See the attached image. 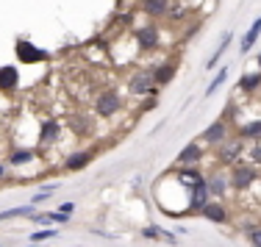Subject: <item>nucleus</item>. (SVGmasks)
<instances>
[{
    "label": "nucleus",
    "instance_id": "f257e3e1",
    "mask_svg": "<svg viewBox=\"0 0 261 247\" xmlns=\"http://www.w3.org/2000/svg\"><path fill=\"white\" fill-rule=\"evenodd\" d=\"M256 181V167L253 164H236L233 167V172H231V186L233 189H247L250 183Z\"/></svg>",
    "mask_w": 261,
    "mask_h": 247
},
{
    "label": "nucleus",
    "instance_id": "f03ea898",
    "mask_svg": "<svg viewBox=\"0 0 261 247\" xmlns=\"http://www.w3.org/2000/svg\"><path fill=\"white\" fill-rule=\"evenodd\" d=\"M217 147H220V161L222 164H236V158L245 153V142L242 139H225Z\"/></svg>",
    "mask_w": 261,
    "mask_h": 247
},
{
    "label": "nucleus",
    "instance_id": "7ed1b4c3",
    "mask_svg": "<svg viewBox=\"0 0 261 247\" xmlns=\"http://www.w3.org/2000/svg\"><path fill=\"white\" fill-rule=\"evenodd\" d=\"M117 108H120V95L117 92H100V97H97V114L111 117Z\"/></svg>",
    "mask_w": 261,
    "mask_h": 247
},
{
    "label": "nucleus",
    "instance_id": "20e7f679",
    "mask_svg": "<svg viewBox=\"0 0 261 247\" xmlns=\"http://www.w3.org/2000/svg\"><path fill=\"white\" fill-rule=\"evenodd\" d=\"M200 156H203V147L197 145V142H192V145H186L181 153H178V158L175 161L181 164V167H186V170H189V167H195L197 161H200Z\"/></svg>",
    "mask_w": 261,
    "mask_h": 247
},
{
    "label": "nucleus",
    "instance_id": "39448f33",
    "mask_svg": "<svg viewBox=\"0 0 261 247\" xmlns=\"http://www.w3.org/2000/svg\"><path fill=\"white\" fill-rule=\"evenodd\" d=\"M225 133H228V125L222 120H217L214 125L206 128V133H203V142H208V145H222L225 142Z\"/></svg>",
    "mask_w": 261,
    "mask_h": 247
},
{
    "label": "nucleus",
    "instance_id": "423d86ee",
    "mask_svg": "<svg viewBox=\"0 0 261 247\" xmlns=\"http://www.w3.org/2000/svg\"><path fill=\"white\" fill-rule=\"evenodd\" d=\"M200 214L208 222H217V225H220V222H228V208L222 206V203H206V208H203Z\"/></svg>",
    "mask_w": 261,
    "mask_h": 247
},
{
    "label": "nucleus",
    "instance_id": "0eeeda50",
    "mask_svg": "<svg viewBox=\"0 0 261 247\" xmlns=\"http://www.w3.org/2000/svg\"><path fill=\"white\" fill-rule=\"evenodd\" d=\"M206 189H208V197L214 195V197H222L228 192V178L222 175V172H214V175L206 181Z\"/></svg>",
    "mask_w": 261,
    "mask_h": 247
},
{
    "label": "nucleus",
    "instance_id": "6e6552de",
    "mask_svg": "<svg viewBox=\"0 0 261 247\" xmlns=\"http://www.w3.org/2000/svg\"><path fill=\"white\" fill-rule=\"evenodd\" d=\"M128 86H130V92H136V95H145V92L153 89V75L150 72H136Z\"/></svg>",
    "mask_w": 261,
    "mask_h": 247
},
{
    "label": "nucleus",
    "instance_id": "1a4fd4ad",
    "mask_svg": "<svg viewBox=\"0 0 261 247\" xmlns=\"http://www.w3.org/2000/svg\"><path fill=\"white\" fill-rule=\"evenodd\" d=\"M89 161H92V153L89 150H78V153H72V156H67L64 167L67 170H81V167H86Z\"/></svg>",
    "mask_w": 261,
    "mask_h": 247
},
{
    "label": "nucleus",
    "instance_id": "9d476101",
    "mask_svg": "<svg viewBox=\"0 0 261 247\" xmlns=\"http://www.w3.org/2000/svg\"><path fill=\"white\" fill-rule=\"evenodd\" d=\"M258 34H261V17H258L256 22H253V25H250V31H247V34H245V39H242V53H247V50H250L253 45H256Z\"/></svg>",
    "mask_w": 261,
    "mask_h": 247
},
{
    "label": "nucleus",
    "instance_id": "9b49d317",
    "mask_svg": "<svg viewBox=\"0 0 261 247\" xmlns=\"http://www.w3.org/2000/svg\"><path fill=\"white\" fill-rule=\"evenodd\" d=\"M136 39H139V45L147 50V47H153V45H156L159 34H156V28H139V31H136Z\"/></svg>",
    "mask_w": 261,
    "mask_h": 247
},
{
    "label": "nucleus",
    "instance_id": "f8f14e48",
    "mask_svg": "<svg viewBox=\"0 0 261 247\" xmlns=\"http://www.w3.org/2000/svg\"><path fill=\"white\" fill-rule=\"evenodd\" d=\"M14 217H34V206H17V208H9V211H0V222Z\"/></svg>",
    "mask_w": 261,
    "mask_h": 247
},
{
    "label": "nucleus",
    "instance_id": "ddd939ff",
    "mask_svg": "<svg viewBox=\"0 0 261 247\" xmlns=\"http://www.w3.org/2000/svg\"><path fill=\"white\" fill-rule=\"evenodd\" d=\"M17 86V70L14 67H3L0 70V89H14Z\"/></svg>",
    "mask_w": 261,
    "mask_h": 247
},
{
    "label": "nucleus",
    "instance_id": "4468645a",
    "mask_svg": "<svg viewBox=\"0 0 261 247\" xmlns=\"http://www.w3.org/2000/svg\"><path fill=\"white\" fill-rule=\"evenodd\" d=\"M167 9H172V0H145L147 14H164Z\"/></svg>",
    "mask_w": 261,
    "mask_h": 247
},
{
    "label": "nucleus",
    "instance_id": "2eb2a0df",
    "mask_svg": "<svg viewBox=\"0 0 261 247\" xmlns=\"http://www.w3.org/2000/svg\"><path fill=\"white\" fill-rule=\"evenodd\" d=\"M17 53H20L25 61H39L42 59V53L36 50V47H31L28 42H20V45H17Z\"/></svg>",
    "mask_w": 261,
    "mask_h": 247
},
{
    "label": "nucleus",
    "instance_id": "dca6fc26",
    "mask_svg": "<svg viewBox=\"0 0 261 247\" xmlns=\"http://www.w3.org/2000/svg\"><path fill=\"white\" fill-rule=\"evenodd\" d=\"M56 136H59V122L47 120L45 125H42V142H53Z\"/></svg>",
    "mask_w": 261,
    "mask_h": 247
},
{
    "label": "nucleus",
    "instance_id": "f3484780",
    "mask_svg": "<svg viewBox=\"0 0 261 247\" xmlns=\"http://www.w3.org/2000/svg\"><path fill=\"white\" fill-rule=\"evenodd\" d=\"M242 136H245V139H258V136H261V120L242 125Z\"/></svg>",
    "mask_w": 261,
    "mask_h": 247
},
{
    "label": "nucleus",
    "instance_id": "a211bd4d",
    "mask_svg": "<svg viewBox=\"0 0 261 247\" xmlns=\"http://www.w3.org/2000/svg\"><path fill=\"white\" fill-rule=\"evenodd\" d=\"M228 42H231V34H225V36H222V42H220V47H217V53H214V56H211V61H208V67H214V64H217V61H220V56H222V53H225V47H228Z\"/></svg>",
    "mask_w": 261,
    "mask_h": 247
},
{
    "label": "nucleus",
    "instance_id": "6ab92c4d",
    "mask_svg": "<svg viewBox=\"0 0 261 247\" xmlns=\"http://www.w3.org/2000/svg\"><path fill=\"white\" fill-rule=\"evenodd\" d=\"M31 158H34V153H31V150H17L14 156H11V164H17V167H20V164H28Z\"/></svg>",
    "mask_w": 261,
    "mask_h": 247
},
{
    "label": "nucleus",
    "instance_id": "aec40b11",
    "mask_svg": "<svg viewBox=\"0 0 261 247\" xmlns=\"http://www.w3.org/2000/svg\"><path fill=\"white\" fill-rule=\"evenodd\" d=\"M31 219L39 222V225H56V214H47V211H42V214L34 211V217H31Z\"/></svg>",
    "mask_w": 261,
    "mask_h": 247
},
{
    "label": "nucleus",
    "instance_id": "412c9836",
    "mask_svg": "<svg viewBox=\"0 0 261 247\" xmlns=\"http://www.w3.org/2000/svg\"><path fill=\"white\" fill-rule=\"evenodd\" d=\"M225 75H228V72H225V70H220V75H217V78H214V81H211V84H208V89H206V95H214V92H217V89H220V86H222V84H225Z\"/></svg>",
    "mask_w": 261,
    "mask_h": 247
},
{
    "label": "nucleus",
    "instance_id": "4be33fe9",
    "mask_svg": "<svg viewBox=\"0 0 261 247\" xmlns=\"http://www.w3.org/2000/svg\"><path fill=\"white\" fill-rule=\"evenodd\" d=\"M245 236L253 247H261V228H250V231H245Z\"/></svg>",
    "mask_w": 261,
    "mask_h": 247
},
{
    "label": "nucleus",
    "instance_id": "5701e85b",
    "mask_svg": "<svg viewBox=\"0 0 261 247\" xmlns=\"http://www.w3.org/2000/svg\"><path fill=\"white\" fill-rule=\"evenodd\" d=\"M172 75H175V70H172V67L167 64V67H161V70L156 72V81H159V84H167V81H170Z\"/></svg>",
    "mask_w": 261,
    "mask_h": 247
},
{
    "label": "nucleus",
    "instance_id": "b1692460",
    "mask_svg": "<svg viewBox=\"0 0 261 247\" xmlns=\"http://www.w3.org/2000/svg\"><path fill=\"white\" fill-rule=\"evenodd\" d=\"M258 84H261V75H247L245 81H242V89H247V92H250V89H256Z\"/></svg>",
    "mask_w": 261,
    "mask_h": 247
},
{
    "label": "nucleus",
    "instance_id": "393cba45",
    "mask_svg": "<svg viewBox=\"0 0 261 247\" xmlns=\"http://www.w3.org/2000/svg\"><path fill=\"white\" fill-rule=\"evenodd\" d=\"M56 231H36L34 236H31V242H45V239H53Z\"/></svg>",
    "mask_w": 261,
    "mask_h": 247
},
{
    "label": "nucleus",
    "instance_id": "a878e982",
    "mask_svg": "<svg viewBox=\"0 0 261 247\" xmlns=\"http://www.w3.org/2000/svg\"><path fill=\"white\" fill-rule=\"evenodd\" d=\"M142 233H145L147 239H161V228H159V225H150V228H145Z\"/></svg>",
    "mask_w": 261,
    "mask_h": 247
},
{
    "label": "nucleus",
    "instance_id": "bb28decb",
    "mask_svg": "<svg viewBox=\"0 0 261 247\" xmlns=\"http://www.w3.org/2000/svg\"><path fill=\"white\" fill-rule=\"evenodd\" d=\"M59 211H61V214H67V217H70V214L75 211V203H61V206H59Z\"/></svg>",
    "mask_w": 261,
    "mask_h": 247
},
{
    "label": "nucleus",
    "instance_id": "cd10ccee",
    "mask_svg": "<svg viewBox=\"0 0 261 247\" xmlns=\"http://www.w3.org/2000/svg\"><path fill=\"white\" fill-rule=\"evenodd\" d=\"M250 158H253L256 164H261V145H256V147L250 150Z\"/></svg>",
    "mask_w": 261,
    "mask_h": 247
},
{
    "label": "nucleus",
    "instance_id": "c85d7f7f",
    "mask_svg": "<svg viewBox=\"0 0 261 247\" xmlns=\"http://www.w3.org/2000/svg\"><path fill=\"white\" fill-rule=\"evenodd\" d=\"M6 175V164H0V178H3Z\"/></svg>",
    "mask_w": 261,
    "mask_h": 247
},
{
    "label": "nucleus",
    "instance_id": "c756f323",
    "mask_svg": "<svg viewBox=\"0 0 261 247\" xmlns=\"http://www.w3.org/2000/svg\"><path fill=\"white\" fill-rule=\"evenodd\" d=\"M258 64H261V56H258Z\"/></svg>",
    "mask_w": 261,
    "mask_h": 247
}]
</instances>
